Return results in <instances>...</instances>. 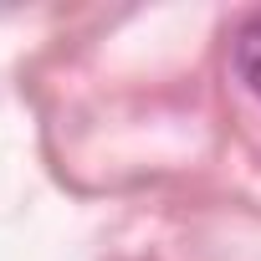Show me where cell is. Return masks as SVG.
<instances>
[{
  "label": "cell",
  "instance_id": "cell-1",
  "mask_svg": "<svg viewBox=\"0 0 261 261\" xmlns=\"http://www.w3.org/2000/svg\"><path fill=\"white\" fill-rule=\"evenodd\" d=\"M236 72H241V82L261 97V11L246 16L241 31H236Z\"/></svg>",
  "mask_w": 261,
  "mask_h": 261
}]
</instances>
